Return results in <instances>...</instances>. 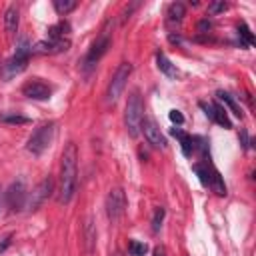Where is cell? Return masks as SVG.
<instances>
[{
  "label": "cell",
  "instance_id": "obj_1",
  "mask_svg": "<svg viewBox=\"0 0 256 256\" xmlns=\"http://www.w3.org/2000/svg\"><path fill=\"white\" fill-rule=\"evenodd\" d=\"M78 180V148L74 142H70L60 158V186H58V202L68 204L74 196Z\"/></svg>",
  "mask_w": 256,
  "mask_h": 256
},
{
  "label": "cell",
  "instance_id": "obj_2",
  "mask_svg": "<svg viewBox=\"0 0 256 256\" xmlns=\"http://www.w3.org/2000/svg\"><path fill=\"white\" fill-rule=\"evenodd\" d=\"M142 112H144V106H142L140 94H138V90H134L128 96L126 112H124V124H126V130L132 138H136L140 134V124H142V118H144Z\"/></svg>",
  "mask_w": 256,
  "mask_h": 256
},
{
  "label": "cell",
  "instance_id": "obj_3",
  "mask_svg": "<svg viewBox=\"0 0 256 256\" xmlns=\"http://www.w3.org/2000/svg\"><path fill=\"white\" fill-rule=\"evenodd\" d=\"M52 138H54V124L52 122H48V124H42V126H38L34 132H32V136L28 138V144H26V148H28V152H32V154H42L50 144H52Z\"/></svg>",
  "mask_w": 256,
  "mask_h": 256
},
{
  "label": "cell",
  "instance_id": "obj_4",
  "mask_svg": "<svg viewBox=\"0 0 256 256\" xmlns=\"http://www.w3.org/2000/svg\"><path fill=\"white\" fill-rule=\"evenodd\" d=\"M130 74H132V64L130 62H122L116 68V72H114V76H112V80L108 84V92H106L108 102H116L120 98V94L126 88V82H128V76Z\"/></svg>",
  "mask_w": 256,
  "mask_h": 256
},
{
  "label": "cell",
  "instance_id": "obj_5",
  "mask_svg": "<svg viewBox=\"0 0 256 256\" xmlns=\"http://www.w3.org/2000/svg\"><path fill=\"white\" fill-rule=\"evenodd\" d=\"M126 210V196L120 188H114L106 196V214L112 222H118Z\"/></svg>",
  "mask_w": 256,
  "mask_h": 256
},
{
  "label": "cell",
  "instance_id": "obj_6",
  "mask_svg": "<svg viewBox=\"0 0 256 256\" xmlns=\"http://www.w3.org/2000/svg\"><path fill=\"white\" fill-rule=\"evenodd\" d=\"M4 198H6V204H8L12 210H22V208L26 206V198H28L24 180H16V182H12V184L8 186Z\"/></svg>",
  "mask_w": 256,
  "mask_h": 256
},
{
  "label": "cell",
  "instance_id": "obj_7",
  "mask_svg": "<svg viewBox=\"0 0 256 256\" xmlns=\"http://www.w3.org/2000/svg\"><path fill=\"white\" fill-rule=\"evenodd\" d=\"M140 132L144 134V138L148 140V144H152L154 148H164L166 146V140L158 128V124L152 120V118H142V124H140Z\"/></svg>",
  "mask_w": 256,
  "mask_h": 256
},
{
  "label": "cell",
  "instance_id": "obj_8",
  "mask_svg": "<svg viewBox=\"0 0 256 256\" xmlns=\"http://www.w3.org/2000/svg\"><path fill=\"white\" fill-rule=\"evenodd\" d=\"M30 52H32V46L28 44L26 38L20 40L18 48H16V54L12 56V60L8 62V70L10 72H22L28 64V58H30Z\"/></svg>",
  "mask_w": 256,
  "mask_h": 256
},
{
  "label": "cell",
  "instance_id": "obj_9",
  "mask_svg": "<svg viewBox=\"0 0 256 256\" xmlns=\"http://www.w3.org/2000/svg\"><path fill=\"white\" fill-rule=\"evenodd\" d=\"M22 92H24V96H28L32 100H46V98H50V92L52 90L42 80H30L28 84L22 86Z\"/></svg>",
  "mask_w": 256,
  "mask_h": 256
},
{
  "label": "cell",
  "instance_id": "obj_10",
  "mask_svg": "<svg viewBox=\"0 0 256 256\" xmlns=\"http://www.w3.org/2000/svg\"><path fill=\"white\" fill-rule=\"evenodd\" d=\"M68 46H70V42L68 40H64V38H56V40H40L36 46H34V50L36 52H40V54H56V52H62V50H68Z\"/></svg>",
  "mask_w": 256,
  "mask_h": 256
},
{
  "label": "cell",
  "instance_id": "obj_11",
  "mask_svg": "<svg viewBox=\"0 0 256 256\" xmlns=\"http://www.w3.org/2000/svg\"><path fill=\"white\" fill-rule=\"evenodd\" d=\"M50 192H52V178H44L40 184H38V188L32 192V196H30V202H28V206L34 210V208H38L48 196H50Z\"/></svg>",
  "mask_w": 256,
  "mask_h": 256
},
{
  "label": "cell",
  "instance_id": "obj_12",
  "mask_svg": "<svg viewBox=\"0 0 256 256\" xmlns=\"http://www.w3.org/2000/svg\"><path fill=\"white\" fill-rule=\"evenodd\" d=\"M108 46H110V38H108V36H100V38L92 44V48H90V52H88V56H86V64H88V66H94V64L106 54Z\"/></svg>",
  "mask_w": 256,
  "mask_h": 256
},
{
  "label": "cell",
  "instance_id": "obj_13",
  "mask_svg": "<svg viewBox=\"0 0 256 256\" xmlns=\"http://www.w3.org/2000/svg\"><path fill=\"white\" fill-rule=\"evenodd\" d=\"M204 110H206V116L208 118H212L214 122H218L220 126H224V128H232V124H230V118L226 116V110L222 108V106H218V104H200Z\"/></svg>",
  "mask_w": 256,
  "mask_h": 256
},
{
  "label": "cell",
  "instance_id": "obj_14",
  "mask_svg": "<svg viewBox=\"0 0 256 256\" xmlns=\"http://www.w3.org/2000/svg\"><path fill=\"white\" fill-rule=\"evenodd\" d=\"M18 20H20V16H18V8L16 6H10L6 12H4V28H6V32H16V28H18Z\"/></svg>",
  "mask_w": 256,
  "mask_h": 256
},
{
  "label": "cell",
  "instance_id": "obj_15",
  "mask_svg": "<svg viewBox=\"0 0 256 256\" xmlns=\"http://www.w3.org/2000/svg\"><path fill=\"white\" fill-rule=\"evenodd\" d=\"M156 64H158V68H160V72H164L166 76H170V78H174L176 74H178V70H176V66L162 54V52H158L156 54Z\"/></svg>",
  "mask_w": 256,
  "mask_h": 256
},
{
  "label": "cell",
  "instance_id": "obj_16",
  "mask_svg": "<svg viewBox=\"0 0 256 256\" xmlns=\"http://www.w3.org/2000/svg\"><path fill=\"white\" fill-rule=\"evenodd\" d=\"M172 136H176V138L180 140V144H182V152H184L186 156H190L192 150H194V140H192V136L184 134V132L178 130V128H172Z\"/></svg>",
  "mask_w": 256,
  "mask_h": 256
},
{
  "label": "cell",
  "instance_id": "obj_17",
  "mask_svg": "<svg viewBox=\"0 0 256 256\" xmlns=\"http://www.w3.org/2000/svg\"><path fill=\"white\" fill-rule=\"evenodd\" d=\"M184 14H186V8H184L182 2L170 4V8H168V18H170V22H182Z\"/></svg>",
  "mask_w": 256,
  "mask_h": 256
},
{
  "label": "cell",
  "instance_id": "obj_18",
  "mask_svg": "<svg viewBox=\"0 0 256 256\" xmlns=\"http://www.w3.org/2000/svg\"><path fill=\"white\" fill-rule=\"evenodd\" d=\"M84 238H86V252L92 254V252H94V244H96V230H94V226H92V220H88V224H86Z\"/></svg>",
  "mask_w": 256,
  "mask_h": 256
},
{
  "label": "cell",
  "instance_id": "obj_19",
  "mask_svg": "<svg viewBox=\"0 0 256 256\" xmlns=\"http://www.w3.org/2000/svg\"><path fill=\"white\" fill-rule=\"evenodd\" d=\"M218 98H220V100H222V102H224L226 106H230V110H232V112H234V114H236L238 118L242 116V112H240V108H238V104L234 102V98H232V96H230L228 92H222V90H220V92H218Z\"/></svg>",
  "mask_w": 256,
  "mask_h": 256
},
{
  "label": "cell",
  "instance_id": "obj_20",
  "mask_svg": "<svg viewBox=\"0 0 256 256\" xmlns=\"http://www.w3.org/2000/svg\"><path fill=\"white\" fill-rule=\"evenodd\" d=\"M54 8H56L58 14H68V12H72L76 8V2L74 0H56Z\"/></svg>",
  "mask_w": 256,
  "mask_h": 256
},
{
  "label": "cell",
  "instance_id": "obj_21",
  "mask_svg": "<svg viewBox=\"0 0 256 256\" xmlns=\"http://www.w3.org/2000/svg\"><path fill=\"white\" fill-rule=\"evenodd\" d=\"M128 248H130V254H132V256H144V254H146V244H144V242L132 240Z\"/></svg>",
  "mask_w": 256,
  "mask_h": 256
},
{
  "label": "cell",
  "instance_id": "obj_22",
  "mask_svg": "<svg viewBox=\"0 0 256 256\" xmlns=\"http://www.w3.org/2000/svg\"><path fill=\"white\" fill-rule=\"evenodd\" d=\"M162 220H164V208H156V210H154V216H152V230H154V232L160 230Z\"/></svg>",
  "mask_w": 256,
  "mask_h": 256
},
{
  "label": "cell",
  "instance_id": "obj_23",
  "mask_svg": "<svg viewBox=\"0 0 256 256\" xmlns=\"http://www.w3.org/2000/svg\"><path fill=\"white\" fill-rule=\"evenodd\" d=\"M238 34L246 40V44H252V40H254V38H252V32L248 30V26H246V24H242V26L238 28Z\"/></svg>",
  "mask_w": 256,
  "mask_h": 256
},
{
  "label": "cell",
  "instance_id": "obj_24",
  "mask_svg": "<svg viewBox=\"0 0 256 256\" xmlns=\"http://www.w3.org/2000/svg\"><path fill=\"white\" fill-rule=\"evenodd\" d=\"M210 14H216V12H222L226 10V2H216V4H210Z\"/></svg>",
  "mask_w": 256,
  "mask_h": 256
},
{
  "label": "cell",
  "instance_id": "obj_25",
  "mask_svg": "<svg viewBox=\"0 0 256 256\" xmlns=\"http://www.w3.org/2000/svg\"><path fill=\"white\" fill-rule=\"evenodd\" d=\"M168 116H170V120H172V122H176V124H182V122H184V116H182L178 110H170V114H168Z\"/></svg>",
  "mask_w": 256,
  "mask_h": 256
},
{
  "label": "cell",
  "instance_id": "obj_26",
  "mask_svg": "<svg viewBox=\"0 0 256 256\" xmlns=\"http://www.w3.org/2000/svg\"><path fill=\"white\" fill-rule=\"evenodd\" d=\"M2 120H4V122H16V124H24V122H28V118H24V116H4Z\"/></svg>",
  "mask_w": 256,
  "mask_h": 256
},
{
  "label": "cell",
  "instance_id": "obj_27",
  "mask_svg": "<svg viewBox=\"0 0 256 256\" xmlns=\"http://www.w3.org/2000/svg\"><path fill=\"white\" fill-rule=\"evenodd\" d=\"M154 256H166V252H164V248H162V246H158V248H154Z\"/></svg>",
  "mask_w": 256,
  "mask_h": 256
},
{
  "label": "cell",
  "instance_id": "obj_28",
  "mask_svg": "<svg viewBox=\"0 0 256 256\" xmlns=\"http://www.w3.org/2000/svg\"><path fill=\"white\" fill-rule=\"evenodd\" d=\"M242 142H244V146L248 148V136H246V132H244V130H242Z\"/></svg>",
  "mask_w": 256,
  "mask_h": 256
}]
</instances>
